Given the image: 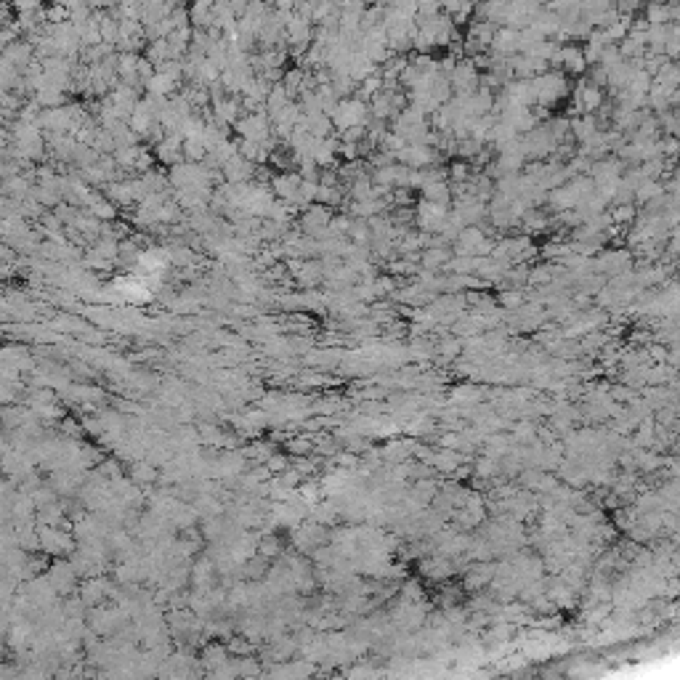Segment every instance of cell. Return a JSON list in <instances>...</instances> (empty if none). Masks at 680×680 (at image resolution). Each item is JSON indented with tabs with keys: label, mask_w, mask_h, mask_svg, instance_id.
<instances>
[{
	"label": "cell",
	"mask_w": 680,
	"mask_h": 680,
	"mask_svg": "<svg viewBox=\"0 0 680 680\" xmlns=\"http://www.w3.org/2000/svg\"><path fill=\"white\" fill-rule=\"evenodd\" d=\"M348 234H351V237H354V242H369V234H372V232H369V226H367V223H359V221H356V223H351V226H348Z\"/></svg>",
	"instance_id": "cell-18"
},
{
	"label": "cell",
	"mask_w": 680,
	"mask_h": 680,
	"mask_svg": "<svg viewBox=\"0 0 680 680\" xmlns=\"http://www.w3.org/2000/svg\"><path fill=\"white\" fill-rule=\"evenodd\" d=\"M662 184H656V181H646L643 186H638L635 191V200L638 202H659L662 200Z\"/></svg>",
	"instance_id": "cell-14"
},
{
	"label": "cell",
	"mask_w": 680,
	"mask_h": 680,
	"mask_svg": "<svg viewBox=\"0 0 680 680\" xmlns=\"http://www.w3.org/2000/svg\"><path fill=\"white\" fill-rule=\"evenodd\" d=\"M298 186H301V175L298 173H282L274 178V191H277L285 202H293V200H295Z\"/></svg>",
	"instance_id": "cell-11"
},
{
	"label": "cell",
	"mask_w": 680,
	"mask_h": 680,
	"mask_svg": "<svg viewBox=\"0 0 680 680\" xmlns=\"http://www.w3.org/2000/svg\"><path fill=\"white\" fill-rule=\"evenodd\" d=\"M571 133H574V139L579 143L590 141L595 133H598V123H595V114H582V117H574L569 123Z\"/></svg>",
	"instance_id": "cell-10"
},
{
	"label": "cell",
	"mask_w": 680,
	"mask_h": 680,
	"mask_svg": "<svg viewBox=\"0 0 680 680\" xmlns=\"http://www.w3.org/2000/svg\"><path fill=\"white\" fill-rule=\"evenodd\" d=\"M555 64H564L566 67V72H574V75H579V72H585V53L579 51V48L574 46H564L558 48V53H555Z\"/></svg>",
	"instance_id": "cell-8"
},
{
	"label": "cell",
	"mask_w": 680,
	"mask_h": 680,
	"mask_svg": "<svg viewBox=\"0 0 680 680\" xmlns=\"http://www.w3.org/2000/svg\"><path fill=\"white\" fill-rule=\"evenodd\" d=\"M446 216H449L446 205H433V202L423 200L420 207H417V223H420L423 232H442Z\"/></svg>",
	"instance_id": "cell-5"
},
{
	"label": "cell",
	"mask_w": 680,
	"mask_h": 680,
	"mask_svg": "<svg viewBox=\"0 0 680 680\" xmlns=\"http://www.w3.org/2000/svg\"><path fill=\"white\" fill-rule=\"evenodd\" d=\"M532 88H534V104L550 107L566 94V80L558 72H542L537 78H532Z\"/></svg>",
	"instance_id": "cell-2"
},
{
	"label": "cell",
	"mask_w": 680,
	"mask_h": 680,
	"mask_svg": "<svg viewBox=\"0 0 680 680\" xmlns=\"http://www.w3.org/2000/svg\"><path fill=\"white\" fill-rule=\"evenodd\" d=\"M449 88H455L457 96H471L478 91V75H476V64L471 59L455 64V69L449 75Z\"/></svg>",
	"instance_id": "cell-3"
},
{
	"label": "cell",
	"mask_w": 680,
	"mask_h": 680,
	"mask_svg": "<svg viewBox=\"0 0 680 680\" xmlns=\"http://www.w3.org/2000/svg\"><path fill=\"white\" fill-rule=\"evenodd\" d=\"M178 155H181V139L173 133L171 139H165V141L159 143V157L165 159V162H173V159H178Z\"/></svg>",
	"instance_id": "cell-16"
},
{
	"label": "cell",
	"mask_w": 680,
	"mask_h": 680,
	"mask_svg": "<svg viewBox=\"0 0 680 680\" xmlns=\"http://www.w3.org/2000/svg\"><path fill=\"white\" fill-rule=\"evenodd\" d=\"M237 130L242 141H255V143H269V120L266 114H247L237 123Z\"/></svg>",
	"instance_id": "cell-4"
},
{
	"label": "cell",
	"mask_w": 680,
	"mask_h": 680,
	"mask_svg": "<svg viewBox=\"0 0 680 680\" xmlns=\"http://www.w3.org/2000/svg\"><path fill=\"white\" fill-rule=\"evenodd\" d=\"M420 261H423V266H426V269H439V266H446L449 253H446L444 247H428Z\"/></svg>",
	"instance_id": "cell-15"
},
{
	"label": "cell",
	"mask_w": 680,
	"mask_h": 680,
	"mask_svg": "<svg viewBox=\"0 0 680 680\" xmlns=\"http://www.w3.org/2000/svg\"><path fill=\"white\" fill-rule=\"evenodd\" d=\"M287 104H290V96L285 94V88L282 85H274L269 91V96H266V107H269V114L271 117H277L279 112L285 110Z\"/></svg>",
	"instance_id": "cell-13"
},
{
	"label": "cell",
	"mask_w": 680,
	"mask_h": 680,
	"mask_svg": "<svg viewBox=\"0 0 680 680\" xmlns=\"http://www.w3.org/2000/svg\"><path fill=\"white\" fill-rule=\"evenodd\" d=\"M396 157L404 162V168H417L423 171L426 165H430L436 159V152L430 146H423V143H407Z\"/></svg>",
	"instance_id": "cell-6"
},
{
	"label": "cell",
	"mask_w": 680,
	"mask_h": 680,
	"mask_svg": "<svg viewBox=\"0 0 680 680\" xmlns=\"http://www.w3.org/2000/svg\"><path fill=\"white\" fill-rule=\"evenodd\" d=\"M489 48L497 59H510V53L518 51V30L505 27V30L494 32V40H491Z\"/></svg>",
	"instance_id": "cell-7"
},
{
	"label": "cell",
	"mask_w": 680,
	"mask_h": 680,
	"mask_svg": "<svg viewBox=\"0 0 680 680\" xmlns=\"http://www.w3.org/2000/svg\"><path fill=\"white\" fill-rule=\"evenodd\" d=\"M327 117H330L333 128H338L340 133L348 130V128L367 125V104L362 98H356V96H348V98H340L335 104V110Z\"/></svg>",
	"instance_id": "cell-1"
},
{
	"label": "cell",
	"mask_w": 680,
	"mask_h": 680,
	"mask_svg": "<svg viewBox=\"0 0 680 680\" xmlns=\"http://www.w3.org/2000/svg\"><path fill=\"white\" fill-rule=\"evenodd\" d=\"M423 200L426 202H433V205H446L449 202V186L444 184V181H433V184H428V186H423Z\"/></svg>",
	"instance_id": "cell-12"
},
{
	"label": "cell",
	"mask_w": 680,
	"mask_h": 680,
	"mask_svg": "<svg viewBox=\"0 0 680 680\" xmlns=\"http://www.w3.org/2000/svg\"><path fill=\"white\" fill-rule=\"evenodd\" d=\"M611 221L614 223H630L635 218V205L630 202V205H617L614 210H611V216H609Z\"/></svg>",
	"instance_id": "cell-17"
},
{
	"label": "cell",
	"mask_w": 680,
	"mask_h": 680,
	"mask_svg": "<svg viewBox=\"0 0 680 680\" xmlns=\"http://www.w3.org/2000/svg\"><path fill=\"white\" fill-rule=\"evenodd\" d=\"M503 303H505V306H510V308H521V306H523V295L518 293V290H510V293H505V295H503Z\"/></svg>",
	"instance_id": "cell-19"
},
{
	"label": "cell",
	"mask_w": 680,
	"mask_h": 680,
	"mask_svg": "<svg viewBox=\"0 0 680 680\" xmlns=\"http://www.w3.org/2000/svg\"><path fill=\"white\" fill-rule=\"evenodd\" d=\"M577 101H579V107L585 110V114L598 112V110H601V104H603L601 88H598V85H593V82H582V85L577 88Z\"/></svg>",
	"instance_id": "cell-9"
}]
</instances>
